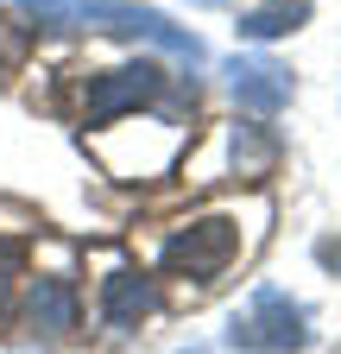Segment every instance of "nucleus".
<instances>
[{"label":"nucleus","mask_w":341,"mask_h":354,"mask_svg":"<svg viewBox=\"0 0 341 354\" xmlns=\"http://www.w3.org/2000/svg\"><path fill=\"white\" fill-rule=\"evenodd\" d=\"M316 253H322V266H341V241H322Z\"/></svg>","instance_id":"nucleus-10"},{"label":"nucleus","mask_w":341,"mask_h":354,"mask_svg":"<svg viewBox=\"0 0 341 354\" xmlns=\"http://www.w3.org/2000/svg\"><path fill=\"white\" fill-rule=\"evenodd\" d=\"M228 88L246 114H278L291 102V70L272 64V57H234L228 64Z\"/></svg>","instance_id":"nucleus-5"},{"label":"nucleus","mask_w":341,"mask_h":354,"mask_svg":"<svg viewBox=\"0 0 341 354\" xmlns=\"http://www.w3.org/2000/svg\"><path fill=\"white\" fill-rule=\"evenodd\" d=\"M234 348L246 354H297V348H310V317H304V304H291L284 291H260L246 304V317H234Z\"/></svg>","instance_id":"nucleus-3"},{"label":"nucleus","mask_w":341,"mask_h":354,"mask_svg":"<svg viewBox=\"0 0 341 354\" xmlns=\"http://www.w3.org/2000/svg\"><path fill=\"white\" fill-rule=\"evenodd\" d=\"M26 310H32V329L38 335H70L76 329V285L70 279H38Z\"/></svg>","instance_id":"nucleus-7"},{"label":"nucleus","mask_w":341,"mask_h":354,"mask_svg":"<svg viewBox=\"0 0 341 354\" xmlns=\"http://www.w3.org/2000/svg\"><path fill=\"white\" fill-rule=\"evenodd\" d=\"M310 19V0H260L240 13V38H284Z\"/></svg>","instance_id":"nucleus-8"},{"label":"nucleus","mask_w":341,"mask_h":354,"mask_svg":"<svg viewBox=\"0 0 341 354\" xmlns=\"http://www.w3.org/2000/svg\"><path fill=\"white\" fill-rule=\"evenodd\" d=\"M152 304H158V285L146 272H133V266H114L101 279V323L108 329H139V317H152Z\"/></svg>","instance_id":"nucleus-6"},{"label":"nucleus","mask_w":341,"mask_h":354,"mask_svg":"<svg viewBox=\"0 0 341 354\" xmlns=\"http://www.w3.org/2000/svg\"><path fill=\"white\" fill-rule=\"evenodd\" d=\"M13 279H19V247H13V241H0V304L13 297Z\"/></svg>","instance_id":"nucleus-9"},{"label":"nucleus","mask_w":341,"mask_h":354,"mask_svg":"<svg viewBox=\"0 0 341 354\" xmlns=\"http://www.w3.org/2000/svg\"><path fill=\"white\" fill-rule=\"evenodd\" d=\"M26 13L38 26H64V32L101 26V32H120V38H152L158 51L184 57V64H202V38L170 26L158 7H139V0H26Z\"/></svg>","instance_id":"nucleus-1"},{"label":"nucleus","mask_w":341,"mask_h":354,"mask_svg":"<svg viewBox=\"0 0 341 354\" xmlns=\"http://www.w3.org/2000/svg\"><path fill=\"white\" fill-rule=\"evenodd\" d=\"M158 88H164V70H158V64H120V70H101L89 88H82V114L101 127V120H114V114H126V108L152 102Z\"/></svg>","instance_id":"nucleus-4"},{"label":"nucleus","mask_w":341,"mask_h":354,"mask_svg":"<svg viewBox=\"0 0 341 354\" xmlns=\"http://www.w3.org/2000/svg\"><path fill=\"white\" fill-rule=\"evenodd\" d=\"M240 259V228L228 215H202V221H184L177 234L164 241L158 266L164 272H177V279H196V285H215L228 266Z\"/></svg>","instance_id":"nucleus-2"}]
</instances>
